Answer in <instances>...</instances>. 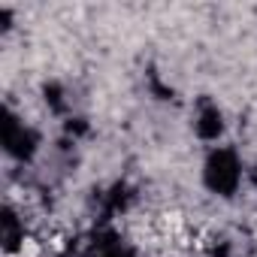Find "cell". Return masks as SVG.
<instances>
[{"mask_svg":"<svg viewBox=\"0 0 257 257\" xmlns=\"http://www.w3.org/2000/svg\"><path fill=\"white\" fill-rule=\"evenodd\" d=\"M203 182L212 194L218 197H233L239 182H242V164H239V155L227 146L215 149L209 158H206V167H203Z\"/></svg>","mask_w":257,"mask_h":257,"instance_id":"obj_1","label":"cell"},{"mask_svg":"<svg viewBox=\"0 0 257 257\" xmlns=\"http://www.w3.org/2000/svg\"><path fill=\"white\" fill-rule=\"evenodd\" d=\"M4 149L16 161H31L40 149V137H37L34 127H28L13 112H7V118H4Z\"/></svg>","mask_w":257,"mask_h":257,"instance_id":"obj_2","label":"cell"},{"mask_svg":"<svg viewBox=\"0 0 257 257\" xmlns=\"http://www.w3.org/2000/svg\"><path fill=\"white\" fill-rule=\"evenodd\" d=\"M194 131H197V137L206 140V143H212V140H218V137L224 134V115H221V109H218L215 103H209V100L200 103V109H197V115H194Z\"/></svg>","mask_w":257,"mask_h":257,"instance_id":"obj_3","label":"cell"},{"mask_svg":"<svg viewBox=\"0 0 257 257\" xmlns=\"http://www.w3.org/2000/svg\"><path fill=\"white\" fill-rule=\"evenodd\" d=\"M0 236H4V248L7 251H16L25 242V224L10 206L4 209V218H0Z\"/></svg>","mask_w":257,"mask_h":257,"instance_id":"obj_4","label":"cell"},{"mask_svg":"<svg viewBox=\"0 0 257 257\" xmlns=\"http://www.w3.org/2000/svg\"><path fill=\"white\" fill-rule=\"evenodd\" d=\"M94 257H134V248L121 245L118 236H112V233H103L100 242H97V254Z\"/></svg>","mask_w":257,"mask_h":257,"instance_id":"obj_5","label":"cell"},{"mask_svg":"<svg viewBox=\"0 0 257 257\" xmlns=\"http://www.w3.org/2000/svg\"><path fill=\"white\" fill-rule=\"evenodd\" d=\"M127 203H131V188H127V185H115L112 194H109V209L118 212V209H127Z\"/></svg>","mask_w":257,"mask_h":257,"instance_id":"obj_6","label":"cell"},{"mask_svg":"<svg viewBox=\"0 0 257 257\" xmlns=\"http://www.w3.org/2000/svg\"><path fill=\"white\" fill-rule=\"evenodd\" d=\"M46 103H52V109H64V97H61V88L58 85H46Z\"/></svg>","mask_w":257,"mask_h":257,"instance_id":"obj_7","label":"cell"},{"mask_svg":"<svg viewBox=\"0 0 257 257\" xmlns=\"http://www.w3.org/2000/svg\"><path fill=\"white\" fill-rule=\"evenodd\" d=\"M251 179H254V185H257V170H254V173H251Z\"/></svg>","mask_w":257,"mask_h":257,"instance_id":"obj_8","label":"cell"}]
</instances>
